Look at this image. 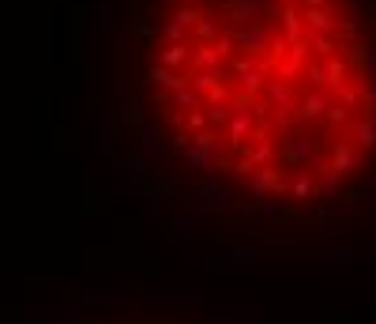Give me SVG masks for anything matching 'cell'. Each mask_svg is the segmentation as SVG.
Wrapping results in <instances>:
<instances>
[{
	"instance_id": "obj_1",
	"label": "cell",
	"mask_w": 376,
	"mask_h": 324,
	"mask_svg": "<svg viewBox=\"0 0 376 324\" xmlns=\"http://www.w3.org/2000/svg\"><path fill=\"white\" fill-rule=\"evenodd\" d=\"M335 0H165L151 91L188 155L263 197H313L369 147Z\"/></svg>"
}]
</instances>
